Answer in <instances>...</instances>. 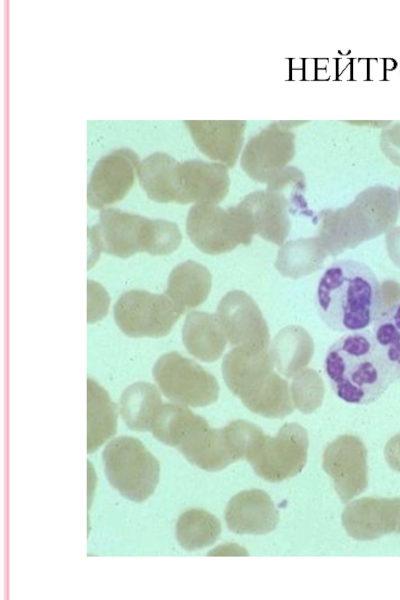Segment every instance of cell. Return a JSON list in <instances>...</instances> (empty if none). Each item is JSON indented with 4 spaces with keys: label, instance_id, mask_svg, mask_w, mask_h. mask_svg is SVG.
Masks as SVG:
<instances>
[{
    "label": "cell",
    "instance_id": "f1b7e54d",
    "mask_svg": "<svg viewBox=\"0 0 400 600\" xmlns=\"http://www.w3.org/2000/svg\"><path fill=\"white\" fill-rule=\"evenodd\" d=\"M372 335L393 380H400V300L374 321Z\"/></svg>",
    "mask_w": 400,
    "mask_h": 600
},
{
    "label": "cell",
    "instance_id": "d590c367",
    "mask_svg": "<svg viewBox=\"0 0 400 600\" xmlns=\"http://www.w3.org/2000/svg\"><path fill=\"white\" fill-rule=\"evenodd\" d=\"M398 203L400 205V188H399V191H398Z\"/></svg>",
    "mask_w": 400,
    "mask_h": 600
},
{
    "label": "cell",
    "instance_id": "484cf974",
    "mask_svg": "<svg viewBox=\"0 0 400 600\" xmlns=\"http://www.w3.org/2000/svg\"><path fill=\"white\" fill-rule=\"evenodd\" d=\"M170 155L156 152L147 156L138 168V178L147 196L160 203H177L176 168Z\"/></svg>",
    "mask_w": 400,
    "mask_h": 600
},
{
    "label": "cell",
    "instance_id": "6da1fadb",
    "mask_svg": "<svg viewBox=\"0 0 400 600\" xmlns=\"http://www.w3.org/2000/svg\"><path fill=\"white\" fill-rule=\"evenodd\" d=\"M316 309L333 331L364 330L385 310L382 286L366 264L352 259L335 261L319 279Z\"/></svg>",
    "mask_w": 400,
    "mask_h": 600
},
{
    "label": "cell",
    "instance_id": "cb8c5ba5",
    "mask_svg": "<svg viewBox=\"0 0 400 600\" xmlns=\"http://www.w3.org/2000/svg\"><path fill=\"white\" fill-rule=\"evenodd\" d=\"M327 256L318 236L290 240L280 246L275 267L282 276L298 279L319 270Z\"/></svg>",
    "mask_w": 400,
    "mask_h": 600
},
{
    "label": "cell",
    "instance_id": "9a60e30c",
    "mask_svg": "<svg viewBox=\"0 0 400 600\" xmlns=\"http://www.w3.org/2000/svg\"><path fill=\"white\" fill-rule=\"evenodd\" d=\"M293 153L292 133L271 125L248 142L241 166L253 179L270 184L283 172V166L292 159Z\"/></svg>",
    "mask_w": 400,
    "mask_h": 600
},
{
    "label": "cell",
    "instance_id": "5bb4252c",
    "mask_svg": "<svg viewBox=\"0 0 400 600\" xmlns=\"http://www.w3.org/2000/svg\"><path fill=\"white\" fill-rule=\"evenodd\" d=\"M139 164L138 155L130 148H118L103 156L88 182L89 206L101 209L123 199L135 182Z\"/></svg>",
    "mask_w": 400,
    "mask_h": 600
},
{
    "label": "cell",
    "instance_id": "7c38bea8",
    "mask_svg": "<svg viewBox=\"0 0 400 600\" xmlns=\"http://www.w3.org/2000/svg\"><path fill=\"white\" fill-rule=\"evenodd\" d=\"M216 317L232 346L270 347V333L258 305L246 292L233 290L219 302Z\"/></svg>",
    "mask_w": 400,
    "mask_h": 600
},
{
    "label": "cell",
    "instance_id": "8d00e7d4",
    "mask_svg": "<svg viewBox=\"0 0 400 600\" xmlns=\"http://www.w3.org/2000/svg\"><path fill=\"white\" fill-rule=\"evenodd\" d=\"M397 532H399V533H400V523H399V527H398V531H397Z\"/></svg>",
    "mask_w": 400,
    "mask_h": 600
},
{
    "label": "cell",
    "instance_id": "4316f807",
    "mask_svg": "<svg viewBox=\"0 0 400 600\" xmlns=\"http://www.w3.org/2000/svg\"><path fill=\"white\" fill-rule=\"evenodd\" d=\"M162 406L157 388L147 382L128 386L120 398V413L125 424L135 431L150 430L152 421Z\"/></svg>",
    "mask_w": 400,
    "mask_h": 600
},
{
    "label": "cell",
    "instance_id": "836d02e7",
    "mask_svg": "<svg viewBox=\"0 0 400 600\" xmlns=\"http://www.w3.org/2000/svg\"><path fill=\"white\" fill-rule=\"evenodd\" d=\"M384 456L389 467L400 472V433L388 440L384 448Z\"/></svg>",
    "mask_w": 400,
    "mask_h": 600
},
{
    "label": "cell",
    "instance_id": "3957f363",
    "mask_svg": "<svg viewBox=\"0 0 400 600\" xmlns=\"http://www.w3.org/2000/svg\"><path fill=\"white\" fill-rule=\"evenodd\" d=\"M398 195L390 187H371L347 207L319 213L318 237L328 255L347 249L390 231L398 218Z\"/></svg>",
    "mask_w": 400,
    "mask_h": 600
},
{
    "label": "cell",
    "instance_id": "e575fe53",
    "mask_svg": "<svg viewBox=\"0 0 400 600\" xmlns=\"http://www.w3.org/2000/svg\"><path fill=\"white\" fill-rule=\"evenodd\" d=\"M385 242L391 261L400 268V226L388 231Z\"/></svg>",
    "mask_w": 400,
    "mask_h": 600
},
{
    "label": "cell",
    "instance_id": "5b68a950",
    "mask_svg": "<svg viewBox=\"0 0 400 600\" xmlns=\"http://www.w3.org/2000/svg\"><path fill=\"white\" fill-rule=\"evenodd\" d=\"M93 253L127 258L138 252L166 255L178 248L181 232L178 226L163 219H150L119 209H104L99 222L88 229Z\"/></svg>",
    "mask_w": 400,
    "mask_h": 600
},
{
    "label": "cell",
    "instance_id": "30bf717a",
    "mask_svg": "<svg viewBox=\"0 0 400 600\" xmlns=\"http://www.w3.org/2000/svg\"><path fill=\"white\" fill-rule=\"evenodd\" d=\"M308 451L307 432L297 423L284 424L276 436L262 435L247 461L269 482H280L302 471Z\"/></svg>",
    "mask_w": 400,
    "mask_h": 600
},
{
    "label": "cell",
    "instance_id": "2e32d148",
    "mask_svg": "<svg viewBox=\"0 0 400 600\" xmlns=\"http://www.w3.org/2000/svg\"><path fill=\"white\" fill-rule=\"evenodd\" d=\"M399 523L400 498H361L350 502L342 513L347 534L361 541L397 532Z\"/></svg>",
    "mask_w": 400,
    "mask_h": 600
},
{
    "label": "cell",
    "instance_id": "ac0fdd59",
    "mask_svg": "<svg viewBox=\"0 0 400 600\" xmlns=\"http://www.w3.org/2000/svg\"><path fill=\"white\" fill-rule=\"evenodd\" d=\"M255 234L276 245H283L290 232L288 201L277 190L268 188L247 195L238 204Z\"/></svg>",
    "mask_w": 400,
    "mask_h": 600
},
{
    "label": "cell",
    "instance_id": "603a6c76",
    "mask_svg": "<svg viewBox=\"0 0 400 600\" xmlns=\"http://www.w3.org/2000/svg\"><path fill=\"white\" fill-rule=\"evenodd\" d=\"M211 290V274L195 262L186 261L170 273L165 293L185 312L202 304Z\"/></svg>",
    "mask_w": 400,
    "mask_h": 600
},
{
    "label": "cell",
    "instance_id": "7402d4cb",
    "mask_svg": "<svg viewBox=\"0 0 400 600\" xmlns=\"http://www.w3.org/2000/svg\"><path fill=\"white\" fill-rule=\"evenodd\" d=\"M270 351L277 370L286 378H292L309 364L314 353V343L304 328L291 325L278 332Z\"/></svg>",
    "mask_w": 400,
    "mask_h": 600
},
{
    "label": "cell",
    "instance_id": "8fae6325",
    "mask_svg": "<svg viewBox=\"0 0 400 600\" xmlns=\"http://www.w3.org/2000/svg\"><path fill=\"white\" fill-rule=\"evenodd\" d=\"M183 313L166 293L143 290L125 292L114 306L116 324L131 337L165 336Z\"/></svg>",
    "mask_w": 400,
    "mask_h": 600
},
{
    "label": "cell",
    "instance_id": "83f0119b",
    "mask_svg": "<svg viewBox=\"0 0 400 600\" xmlns=\"http://www.w3.org/2000/svg\"><path fill=\"white\" fill-rule=\"evenodd\" d=\"M221 532L219 520L203 509L183 512L176 523V538L186 550L194 551L210 546Z\"/></svg>",
    "mask_w": 400,
    "mask_h": 600
},
{
    "label": "cell",
    "instance_id": "52a82bcc",
    "mask_svg": "<svg viewBox=\"0 0 400 600\" xmlns=\"http://www.w3.org/2000/svg\"><path fill=\"white\" fill-rule=\"evenodd\" d=\"M102 460L109 483L125 498L142 502L154 492L160 466L138 439L114 438L105 447Z\"/></svg>",
    "mask_w": 400,
    "mask_h": 600
},
{
    "label": "cell",
    "instance_id": "4fadbf2b",
    "mask_svg": "<svg viewBox=\"0 0 400 600\" xmlns=\"http://www.w3.org/2000/svg\"><path fill=\"white\" fill-rule=\"evenodd\" d=\"M322 465L343 503L368 486L367 450L357 436L342 435L332 441L324 450Z\"/></svg>",
    "mask_w": 400,
    "mask_h": 600
},
{
    "label": "cell",
    "instance_id": "1f68e13d",
    "mask_svg": "<svg viewBox=\"0 0 400 600\" xmlns=\"http://www.w3.org/2000/svg\"><path fill=\"white\" fill-rule=\"evenodd\" d=\"M109 298L104 289L93 281L88 282V322L101 319L108 310Z\"/></svg>",
    "mask_w": 400,
    "mask_h": 600
},
{
    "label": "cell",
    "instance_id": "d6a6232c",
    "mask_svg": "<svg viewBox=\"0 0 400 600\" xmlns=\"http://www.w3.org/2000/svg\"><path fill=\"white\" fill-rule=\"evenodd\" d=\"M381 147L385 155L400 166V124L385 130L381 137Z\"/></svg>",
    "mask_w": 400,
    "mask_h": 600
},
{
    "label": "cell",
    "instance_id": "f546056e",
    "mask_svg": "<svg viewBox=\"0 0 400 600\" xmlns=\"http://www.w3.org/2000/svg\"><path fill=\"white\" fill-rule=\"evenodd\" d=\"M201 416L181 404H162L156 413L150 431L160 442L177 448L184 435Z\"/></svg>",
    "mask_w": 400,
    "mask_h": 600
},
{
    "label": "cell",
    "instance_id": "e0dca14e",
    "mask_svg": "<svg viewBox=\"0 0 400 600\" xmlns=\"http://www.w3.org/2000/svg\"><path fill=\"white\" fill-rule=\"evenodd\" d=\"M177 203H211L222 201L229 190L227 167L221 163L188 160L177 164Z\"/></svg>",
    "mask_w": 400,
    "mask_h": 600
},
{
    "label": "cell",
    "instance_id": "277c9868",
    "mask_svg": "<svg viewBox=\"0 0 400 600\" xmlns=\"http://www.w3.org/2000/svg\"><path fill=\"white\" fill-rule=\"evenodd\" d=\"M270 347L235 346L224 357L222 375L230 391L253 413L282 418L294 410L288 382L274 371Z\"/></svg>",
    "mask_w": 400,
    "mask_h": 600
},
{
    "label": "cell",
    "instance_id": "8992f818",
    "mask_svg": "<svg viewBox=\"0 0 400 600\" xmlns=\"http://www.w3.org/2000/svg\"><path fill=\"white\" fill-rule=\"evenodd\" d=\"M262 435L259 427L245 420L215 429L202 417L185 434L177 449L197 467L218 471L240 459L247 460Z\"/></svg>",
    "mask_w": 400,
    "mask_h": 600
},
{
    "label": "cell",
    "instance_id": "7a4b0ae2",
    "mask_svg": "<svg viewBox=\"0 0 400 600\" xmlns=\"http://www.w3.org/2000/svg\"><path fill=\"white\" fill-rule=\"evenodd\" d=\"M324 369L336 396L351 404L375 401L394 381L369 330L336 340L326 353Z\"/></svg>",
    "mask_w": 400,
    "mask_h": 600
},
{
    "label": "cell",
    "instance_id": "ffe728a7",
    "mask_svg": "<svg viewBox=\"0 0 400 600\" xmlns=\"http://www.w3.org/2000/svg\"><path fill=\"white\" fill-rule=\"evenodd\" d=\"M196 146L213 160L233 166L240 152L244 121L186 120Z\"/></svg>",
    "mask_w": 400,
    "mask_h": 600
},
{
    "label": "cell",
    "instance_id": "d6986e66",
    "mask_svg": "<svg viewBox=\"0 0 400 600\" xmlns=\"http://www.w3.org/2000/svg\"><path fill=\"white\" fill-rule=\"evenodd\" d=\"M228 528L237 534L262 535L272 532L279 523V513L269 495L258 489L233 496L225 509Z\"/></svg>",
    "mask_w": 400,
    "mask_h": 600
},
{
    "label": "cell",
    "instance_id": "44dd1931",
    "mask_svg": "<svg viewBox=\"0 0 400 600\" xmlns=\"http://www.w3.org/2000/svg\"><path fill=\"white\" fill-rule=\"evenodd\" d=\"M182 339L187 351L204 362L218 360L227 343L216 314L198 311L186 317Z\"/></svg>",
    "mask_w": 400,
    "mask_h": 600
},
{
    "label": "cell",
    "instance_id": "d4e9b609",
    "mask_svg": "<svg viewBox=\"0 0 400 600\" xmlns=\"http://www.w3.org/2000/svg\"><path fill=\"white\" fill-rule=\"evenodd\" d=\"M117 412L108 393L93 379H87V452L101 447L115 433Z\"/></svg>",
    "mask_w": 400,
    "mask_h": 600
},
{
    "label": "cell",
    "instance_id": "9c48e42d",
    "mask_svg": "<svg viewBox=\"0 0 400 600\" xmlns=\"http://www.w3.org/2000/svg\"><path fill=\"white\" fill-rule=\"evenodd\" d=\"M153 377L161 392L176 404L204 407L218 399L216 378L177 352L164 354L157 360Z\"/></svg>",
    "mask_w": 400,
    "mask_h": 600
},
{
    "label": "cell",
    "instance_id": "ba28073f",
    "mask_svg": "<svg viewBox=\"0 0 400 600\" xmlns=\"http://www.w3.org/2000/svg\"><path fill=\"white\" fill-rule=\"evenodd\" d=\"M186 231L192 243L210 255L230 252L239 245H250L254 236L238 206L224 210L211 203L191 207Z\"/></svg>",
    "mask_w": 400,
    "mask_h": 600
},
{
    "label": "cell",
    "instance_id": "4dcf8cb0",
    "mask_svg": "<svg viewBox=\"0 0 400 600\" xmlns=\"http://www.w3.org/2000/svg\"><path fill=\"white\" fill-rule=\"evenodd\" d=\"M290 391L294 406L304 413H311L323 400L324 385L316 371L304 369L294 377Z\"/></svg>",
    "mask_w": 400,
    "mask_h": 600
}]
</instances>
